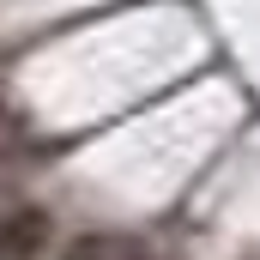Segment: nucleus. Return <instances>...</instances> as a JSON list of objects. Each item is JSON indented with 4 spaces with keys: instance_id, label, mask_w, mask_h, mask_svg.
<instances>
[{
    "instance_id": "1",
    "label": "nucleus",
    "mask_w": 260,
    "mask_h": 260,
    "mask_svg": "<svg viewBox=\"0 0 260 260\" xmlns=\"http://www.w3.org/2000/svg\"><path fill=\"white\" fill-rule=\"evenodd\" d=\"M37 242H43V218H37V212H18V218H12V224L0 230V260H18V254H30Z\"/></svg>"
},
{
    "instance_id": "2",
    "label": "nucleus",
    "mask_w": 260,
    "mask_h": 260,
    "mask_svg": "<svg viewBox=\"0 0 260 260\" xmlns=\"http://www.w3.org/2000/svg\"><path fill=\"white\" fill-rule=\"evenodd\" d=\"M67 260H133V254L121 248V242H109V236H91V242H79Z\"/></svg>"
}]
</instances>
